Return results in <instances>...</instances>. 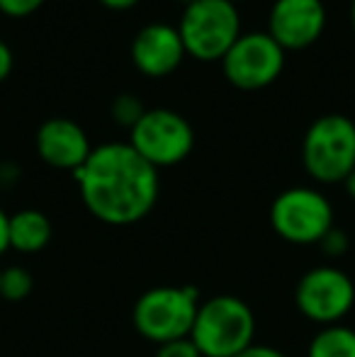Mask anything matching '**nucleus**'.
I'll return each instance as SVG.
<instances>
[{
    "mask_svg": "<svg viewBox=\"0 0 355 357\" xmlns=\"http://www.w3.org/2000/svg\"><path fill=\"white\" fill-rule=\"evenodd\" d=\"M199 309V291L195 287H153L137 299L132 324L142 338L153 345L190 338Z\"/></svg>",
    "mask_w": 355,
    "mask_h": 357,
    "instance_id": "7ed1b4c3",
    "label": "nucleus"
},
{
    "mask_svg": "<svg viewBox=\"0 0 355 357\" xmlns=\"http://www.w3.org/2000/svg\"><path fill=\"white\" fill-rule=\"evenodd\" d=\"M188 56L178 27L166 22H151L137 32L132 42V61L146 78H166L176 73Z\"/></svg>",
    "mask_w": 355,
    "mask_h": 357,
    "instance_id": "9b49d317",
    "label": "nucleus"
},
{
    "mask_svg": "<svg viewBox=\"0 0 355 357\" xmlns=\"http://www.w3.org/2000/svg\"><path fill=\"white\" fill-rule=\"evenodd\" d=\"M294 304L304 319L322 328L341 324L355 306V284L341 268L319 265L299 278L294 287Z\"/></svg>",
    "mask_w": 355,
    "mask_h": 357,
    "instance_id": "6e6552de",
    "label": "nucleus"
},
{
    "mask_svg": "<svg viewBox=\"0 0 355 357\" xmlns=\"http://www.w3.org/2000/svg\"><path fill=\"white\" fill-rule=\"evenodd\" d=\"M34 149L47 165L56 170H71V173H76L93 153L86 129L66 117L47 119L37 129Z\"/></svg>",
    "mask_w": 355,
    "mask_h": 357,
    "instance_id": "f8f14e48",
    "label": "nucleus"
},
{
    "mask_svg": "<svg viewBox=\"0 0 355 357\" xmlns=\"http://www.w3.org/2000/svg\"><path fill=\"white\" fill-rule=\"evenodd\" d=\"M307 357H355V331L343 324L324 326L309 343Z\"/></svg>",
    "mask_w": 355,
    "mask_h": 357,
    "instance_id": "4468645a",
    "label": "nucleus"
},
{
    "mask_svg": "<svg viewBox=\"0 0 355 357\" xmlns=\"http://www.w3.org/2000/svg\"><path fill=\"white\" fill-rule=\"evenodd\" d=\"M236 357H287L282 353V350H278V348H270V345H256L253 343L248 350H243L241 355H236Z\"/></svg>",
    "mask_w": 355,
    "mask_h": 357,
    "instance_id": "412c9836",
    "label": "nucleus"
},
{
    "mask_svg": "<svg viewBox=\"0 0 355 357\" xmlns=\"http://www.w3.org/2000/svg\"><path fill=\"white\" fill-rule=\"evenodd\" d=\"M319 248H322L324 253L328 255V258H341V255H346L348 248H351V238H348V234L343 229L333 226V229L322 238Z\"/></svg>",
    "mask_w": 355,
    "mask_h": 357,
    "instance_id": "f3484780",
    "label": "nucleus"
},
{
    "mask_svg": "<svg viewBox=\"0 0 355 357\" xmlns=\"http://www.w3.org/2000/svg\"><path fill=\"white\" fill-rule=\"evenodd\" d=\"M10 250V214L0 207V258Z\"/></svg>",
    "mask_w": 355,
    "mask_h": 357,
    "instance_id": "4be33fe9",
    "label": "nucleus"
},
{
    "mask_svg": "<svg viewBox=\"0 0 355 357\" xmlns=\"http://www.w3.org/2000/svg\"><path fill=\"white\" fill-rule=\"evenodd\" d=\"M302 163L322 185L343 183L355 168V122L346 114L314 119L302 142Z\"/></svg>",
    "mask_w": 355,
    "mask_h": 357,
    "instance_id": "39448f33",
    "label": "nucleus"
},
{
    "mask_svg": "<svg viewBox=\"0 0 355 357\" xmlns=\"http://www.w3.org/2000/svg\"><path fill=\"white\" fill-rule=\"evenodd\" d=\"M256 316L251 306L234 294L199 301L190 340L202 357H236L253 345Z\"/></svg>",
    "mask_w": 355,
    "mask_h": 357,
    "instance_id": "f03ea898",
    "label": "nucleus"
},
{
    "mask_svg": "<svg viewBox=\"0 0 355 357\" xmlns=\"http://www.w3.org/2000/svg\"><path fill=\"white\" fill-rule=\"evenodd\" d=\"M34 289V278L27 268L22 265H10V268L0 270V299L17 304L24 301Z\"/></svg>",
    "mask_w": 355,
    "mask_h": 357,
    "instance_id": "2eb2a0df",
    "label": "nucleus"
},
{
    "mask_svg": "<svg viewBox=\"0 0 355 357\" xmlns=\"http://www.w3.org/2000/svg\"><path fill=\"white\" fill-rule=\"evenodd\" d=\"M54 236L52 221L39 209H22L10 214V248L17 253H39Z\"/></svg>",
    "mask_w": 355,
    "mask_h": 357,
    "instance_id": "ddd939ff",
    "label": "nucleus"
},
{
    "mask_svg": "<svg viewBox=\"0 0 355 357\" xmlns=\"http://www.w3.org/2000/svg\"><path fill=\"white\" fill-rule=\"evenodd\" d=\"M44 3H47V0H0V13L13 20L29 17V15L37 13Z\"/></svg>",
    "mask_w": 355,
    "mask_h": 357,
    "instance_id": "a211bd4d",
    "label": "nucleus"
},
{
    "mask_svg": "<svg viewBox=\"0 0 355 357\" xmlns=\"http://www.w3.org/2000/svg\"><path fill=\"white\" fill-rule=\"evenodd\" d=\"M229 3H234V5H236V3H239V0H229Z\"/></svg>",
    "mask_w": 355,
    "mask_h": 357,
    "instance_id": "bb28decb",
    "label": "nucleus"
},
{
    "mask_svg": "<svg viewBox=\"0 0 355 357\" xmlns=\"http://www.w3.org/2000/svg\"><path fill=\"white\" fill-rule=\"evenodd\" d=\"M98 3H103L105 8H109V10H129V8H134L139 0H98Z\"/></svg>",
    "mask_w": 355,
    "mask_h": 357,
    "instance_id": "5701e85b",
    "label": "nucleus"
},
{
    "mask_svg": "<svg viewBox=\"0 0 355 357\" xmlns=\"http://www.w3.org/2000/svg\"><path fill=\"white\" fill-rule=\"evenodd\" d=\"M129 146L153 168H171L192 153L195 132L176 109L153 107L129 129Z\"/></svg>",
    "mask_w": 355,
    "mask_h": 357,
    "instance_id": "0eeeda50",
    "label": "nucleus"
},
{
    "mask_svg": "<svg viewBox=\"0 0 355 357\" xmlns=\"http://www.w3.org/2000/svg\"><path fill=\"white\" fill-rule=\"evenodd\" d=\"M178 3H183V5H190V3H195V0H178Z\"/></svg>",
    "mask_w": 355,
    "mask_h": 357,
    "instance_id": "a878e982",
    "label": "nucleus"
},
{
    "mask_svg": "<svg viewBox=\"0 0 355 357\" xmlns=\"http://www.w3.org/2000/svg\"><path fill=\"white\" fill-rule=\"evenodd\" d=\"M73 178L88 212L109 226H132L146 219L161 192L158 170L129 142H109L93 149Z\"/></svg>",
    "mask_w": 355,
    "mask_h": 357,
    "instance_id": "f257e3e1",
    "label": "nucleus"
},
{
    "mask_svg": "<svg viewBox=\"0 0 355 357\" xmlns=\"http://www.w3.org/2000/svg\"><path fill=\"white\" fill-rule=\"evenodd\" d=\"M351 24H353V32H355V0L351 3Z\"/></svg>",
    "mask_w": 355,
    "mask_h": 357,
    "instance_id": "393cba45",
    "label": "nucleus"
},
{
    "mask_svg": "<svg viewBox=\"0 0 355 357\" xmlns=\"http://www.w3.org/2000/svg\"><path fill=\"white\" fill-rule=\"evenodd\" d=\"M156 357H202L197 350V345L190 338H180V340H171V343L158 345Z\"/></svg>",
    "mask_w": 355,
    "mask_h": 357,
    "instance_id": "6ab92c4d",
    "label": "nucleus"
},
{
    "mask_svg": "<svg viewBox=\"0 0 355 357\" xmlns=\"http://www.w3.org/2000/svg\"><path fill=\"white\" fill-rule=\"evenodd\" d=\"M326 27L322 0H275L268 15V34L285 49L299 52L319 42Z\"/></svg>",
    "mask_w": 355,
    "mask_h": 357,
    "instance_id": "9d476101",
    "label": "nucleus"
},
{
    "mask_svg": "<svg viewBox=\"0 0 355 357\" xmlns=\"http://www.w3.org/2000/svg\"><path fill=\"white\" fill-rule=\"evenodd\" d=\"M13 66H15V59H13V49L0 39V83L13 73Z\"/></svg>",
    "mask_w": 355,
    "mask_h": 357,
    "instance_id": "aec40b11",
    "label": "nucleus"
},
{
    "mask_svg": "<svg viewBox=\"0 0 355 357\" xmlns=\"http://www.w3.org/2000/svg\"><path fill=\"white\" fill-rule=\"evenodd\" d=\"M146 112V107L142 105V100L134 95H117L112 100V119L122 127L132 129L134 124L142 119V114Z\"/></svg>",
    "mask_w": 355,
    "mask_h": 357,
    "instance_id": "dca6fc26",
    "label": "nucleus"
},
{
    "mask_svg": "<svg viewBox=\"0 0 355 357\" xmlns=\"http://www.w3.org/2000/svg\"><path fill=\"white\" fill-rule=\"evenodd\" d=\"M185 54L197 61H222L241 37V17L229 0H195L185 5L178 24Z\"/></svg>",
    "mask_w": 355,
    "mask_h": 357,
    "instance_id": "20e7f679",
    "label": "nucleus"
},
{
    "mask_svg": "<svg viewBox=\"0 0 355 357\" xmlns=\"http://www.w3.org/2000/svg\"><path fill=\"white\" fill-rule=\"evenodd\" d=\"M219 63L234 88L261 90L280 78L285 68V49L268 32H241Z\"/></svg>",
    "mask_w": 355,
    "mask_h": 357,
    "instance_id": "1a4fd4ad",
    "label": "nucleus"
},
{
    "mask_svg": "<svg viewBox=\"0 0 355 357\" xmlns=\"http://www.w3.org/2000/svg\"><path fill=\"white\" fill-rule=\"evenodd\" d=\"M343 185H346V192L351 195V199L355 202V168L351 170V175H348V178L343 180Z\"/></svg>",
    "mask_w": 355,
    "mask_h": 357,
    "instance_id": "b1692460",
    "label": "nucleus"
},
{
    "mask_svg": "<svg viewBox=\"0 0 355 357\" xmlns=\"http://www.w3.org/2000/svg\"><path fill=\"white\" fill-rule=\"evenodd\" d=\"M270 226L287 243L319 245L336 224L326 195L314 188H289L270 204Z\"/></svg>",
    "mask_w": 355,
    "mask_h": 357,
    "instance_id": "423d86ee",
    "label": "nucleus"
}]
</instances>
